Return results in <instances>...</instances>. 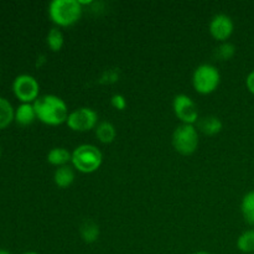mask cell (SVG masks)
Returning a JSON list of instances; mask_svg holds the SVG:
<instances>
[{
  "label": "cell",
  "instance_id": "cell-9",
  "mask_svg": "<svg viewBox=\"0 0 254 254\" xmlns=\"http://www.w3.org/2000/svg\"><path fill=\"white\" fill-rule=\"evenodd\" d=\"M208 31L213 40L217 42H226L230 40V37L235 31V22L232 17L227 14H217L211 19L208 25Z\"/></svg>",
  "mask_w": 254,
  "mask_h": 254
},
{
  "label": "cell",
  "instance_id": "cell-3",
  "mask_svg": "<svg viewBox=\"0 0 254 254\" xmlns=\"http://www.w3.org/2000/svg\"><path fill=\"white\" fill-rule=\"evenodd\" d=\"M103 164V153L93 144H81L72 151L71 165L81 174H93Z\"/></svg>",
  "mask_w": 254,
  "mask_h": 254
},
{
  "label": "cell",
  "instance_id": "cell-19",
  "mask_svg": "<svg viewBox=\"0 0 254 254\" xmlns=\"http://www.w3.org/2000/svg\"><path fill=\"white\" fill-rule=\"evenodd\" d=\"M237 248L240 252L246 254H254V228L245 231L237 238Z\"/></svg>",
  "mask_w": 254,
  "mask_h": 254
},
{
  "label": "cell",
  "instance_id": "cell-7",
  "mask_svg": "<svg viewBox=\"0 0 254 254\" xmlns=\"http://www.w3.org/2000/svg\"><path fill=\"white\" fill-rule=\"evenodd\" d=\"M12 93L20 103H35L40 97V83L32 74L21 73L12 81Z\"/></svg>",
  "mask_w": 254,
  "mask_h": 254
},
{
  "label": "cell",
  "instance_id": "cell-24",
  "mask_svg": "<svg viewBox=\"0 0 254 254\" xmlns=\"http://www.w3.org/2000/svg\"><path fill=\"white\" fill-rule=\"evenodd\" d=\"M46 64V57H45L44 55H41V56L37 57V60H36V66L41 67L42 64Z\"/></svg>",
  "mask_w": 254,
  "mask_h": 254
},
{
  "label": "cell",
  "instance_id": "cell-25",
  "mask_svg": "<svg viewBox=\"0 0 254 254\" xmlns=\"http://www.w3.org/2000/svg\"><path fill=\"white\" fill-rule=\"evenodd\" d=\"M192 254H212V253L206 252V251H198V252H195V253H192Z\"/></svg>",
  "mask_w": 254,
  "mask_h": 254
},
{
  "label": "cell",
  "instance_id": "cell-8",
  "mask_svg": "<svg viewBox=\"0 0 254 254\" xmlns=\"http://www.w3.org/2000/svg\"><path fill=\"white\" fill-rule=\"evenodd\" d=\"M173 111L181 124L195 126L200 121L197 104L188 94L180 93L173 101Z\"/></svg>",
  "mask_w": 254,
  "mask_h": 254
},
{
  "label": "cell",
  "instance_id": "cell-21",
  "mask_svg": "<svg viewBox=\"0 0 254 254\" xmlns=\"http://www.w3.org/2000/svg\"><path fill=\"white\" fill-rule=\"evenodd\" d=\"M121 78V72L119 68H109L102 73V76L99 77L98 82L101 84H114L119 81Z\"/></svg>",
  "mask_w": 254,
  "mask_h": 254
},
{
  "label": "cell",
  "instance_id": "cell-1",
  "mask_svg": "<svg viewBox=\"0 0 254 254\" xmlns=\"http://www.w3.org/2000/svg\"><path fill=\"white\" fill-rule=\"evenodd\" d=\"M37 121L49 127H59L66 124L68 118V106L61 97L56 94L40 96L34 103Z\"/></svg>",
  "mask_w": 254,
  "mask_h": 254
},
{
  "label": "cell",
  "instance_id": "cell-28",
  "mask_svg": "<svg viewBox=\"0 0 254 254\" xmlns=\"http://www.w3.org/2000/svg\"><path fill=\"white\" fill-rule=\"evenodd\" d=\"M0 155H1V145H0Z\"/></svg>",
  "mask_w": 254,
  "mask_h": 254
},
{
  "label": "cell",
  "instance_id": "cell-12",
  "mask_svg": "<svg viewBox=\"0 0 254 254\" xmlns=\"http://www.w3.org/2000/svg\"><path fill=\"white\" fill-rule=\"evenodd\" d=\"M222 121L216 116L205 117V118L200 119V121L197 122L198 133H202L203 135L215 136L222 131Z\"/></svg>",
  "mask_w": 254,
  "mask_h": 254
},
{
  "label": "cell",
  "instance_id": "cell-20",
  "mask_svg": "<svg viewBox=\"0 0 254 254\" xmlns=\"http://www.w3.org/2000/svg\"><path fill=\"white\" fill-rule=\"evenodd\" d=\"M236 52H237V49L232 42H221L217 49L215 50V57L220 61H230L231 59L235 57Z\"/></svg>",
  "mask_w": 254,
  "mask_h": 254
},
{
  "label": "cell",
  "instance_id": "cell-27",
  "mask_svg": "<svg viewBox=\"0 0 254 254\" xmlns=\"http://www.w3.org/2000/svg\"><path fill=\"white\" fill-rule=\"evenodd\" d=\"M21 254H40L37 252H25V253H21Z\"/></svg>",
  "mask_w": 254,
  "mask_h": 254
},
{
  "label": "cell",
  "instance_id": "cell-17",
  "mask_svg": "<svg viewBox=\"0 0 254 254\" xmlns=\"http://www.w3.org/2000/svg\"><path fill=\"white\" fill-rule=\"evenodd\" d=\"M46 45L52 52L61 51L64 45V35L60 27H52L46 35Z\"/></svg>",
  "mask_w": 254,
  "mask_h": 254
},
{
  "label": "cell",
  "instance_id": "cell-23",
  "mask_svg": "<svg viewBox=\"0 0 254 254\" xmlns=\"http://www.w3.org/2000/svg\"><path fill=\"white\" fill-rule=\"evenodd\" d=\"M246 87H247L251 93L254 94V69L248 73L247 78H246Z\"/></svg>",
  "mask_w": 254,
  "mask_h": 254
},
{
  "label": "cell",
  "instance_id": "cell-2",
  "mask_svg": "<svg viewBox=\"0 0 254 254\" xmlns=\"http://www.w3.org/2000/svg\"><path fill=\"white\" fill-rule=\"evenodd\" d=\"M83 10L78 0H52L49 16L56 27H71L81 20Z\"/></svg>",
  "mask_w": 254,
  "mask_h": 254
},
{
  "label": "cell",
  "instance_id": "cell-14",
  "mask_svg": "<svg viewBox=\"0 0 254 254\" xmlns=\"http://www.w3.org/2000/svg\"><path fill=\"white\" fill-rule=\"evenodd\" d=\"M94 134L99 143L112 144L117 138V128L111 122L102 121L94 129Z\"/></svg>",
  "mask_w": 254,
  "mask_h": 254
},
{
  "label": "cell",
  "instance_id": "cell-13",
  "mask_svg": "<svg viewBox=\"0 0 254 254\" xmlns=\"http://www.w3.org/2000/svg\"><path fill=\"white\" fill-rule=\"evenodd\" d=\"M76 180V170L72 165L57 168L54 173V183L59 189H67Z\"/></svg>",
  "mask_w": 254,
  "mask_h": 254
},
{
  "label": "cell",
  "instance_id": "cell-26",
  "mask_svg": "<svg viewBox=\"0 0 254 254\" xmlns=\"http://www.w3.org/2000/svg\"><path fill=\"white\" fill-rule=\"evenodd\" d=\"M0 254H11V253L6 250H0Z\"/></svg>",
  "mask_w": 254,
  "mask_h": 254
},
{
  "label": "cell",
  "instance_id": "cell-16",
  "mask_svg": "<svg viewBox=\"0 0 254 254\" xmlns=\"http://www.w3.org/2000/svg\"><path fill=\"white\" fill-rule=\"evenodd\" d=\"M15 109L9 99L0 96V130L6 129L14 122Z\"/></svg>",
  "mask_w": 254,
  "mask_h": 254
},
{
  "label": "cell",
  "instance_id": "cell-18",
  "mask_svg": "<svg viewBox=\"0 0 254 254\" xmlns=\"http://www.w3.org/2000/svg\"><path fill=\"white\" fill-rule=\"evenodd\" d=\"M241 212L246 222L254 227V190L243 196L241 202Z\"/></svg>",
  "mask_w": 254,
  "mask_h": 254
},
{
  "label": "cell",
  "instance_id": "cell-11",
  "mask_svg": "<svg viewBox=\"0 0 254 254\" xmlns=\"http://www.w3.org/2000/svg\"><path fill=\"white\" fill-rule=\"evenodd\" d=\"M47 163L50 165L55 166V168H61V166L71 165L72 159V151L68 149L64 148V146H55L51 150L47 153Z\"/></svg>",
  "mask_w": 254,
  "mask_h": 254
},
{
  "label": "cell",
  "instance_id": "cell-5",
  "mask_svg": "<svg viewBox=\"0 0 254 254\" xmlns=\"http://www.w3.org/2000/svg\"><path fill=\"white\" fill-rule=\"evenodd\" d=\"M176 153L184 156H190L197 150L200 144V134L197 128L190 124H180L175 128L171 138Z\"/></svg>",
  "mask_w": 254,
  "mask_h": 254
},
{
  "label": "cell",
  "instance_id": "cell-10",
  "mask_svg": "<svg viewBox=\"0 0 254 254\" xmlns=\"http://www.w3.org/2000/svg\"><path fill=\"white\" fill-rule=\"evenodd\" d=\"M37 119L34 103H20L15 108L14 122L21 127L31 126Z\"/></svg>",
  "mask_w": 254,
  "mask_h": 254
},
{
  "label": "cell",
  "instance_id": "cell-4",
  "mask_svg": "<svg viewBox=\"0 0 254 254\" xmlns=\"http://www.w3.org/2000/svg\"><path fill=\"white\" fill-rule=\"evenodd\" d=\"M221 84V73L212 64H202L192 73V87L196 93L208 96L217 91Z\"/></svg>",
  "mask_w": 254,
  "mask_h": 254
},
{
  "label": "cell",
  "instance_id": "cell-6",
  "mask_svg": "<svg viewBox=\"0 0 254 254\" xmlns=\"http://www.w3.org/2000/svg\"><path fill=\"white\" fill-rule=\"evenodd\" d=\"M98 123V113L93 108L79 107V108L69 112L66 126L76 133H87V131L94 130Z\"/></svg>",
  "mask_w": 254,
  "mask_h": 254
},
{
  "label": "cell",
  "instance_id": "cell-15",
  "mask_svg": "<svg viewBox=\"0 0 254 254\" xmlns=\"http://www.w3.org/2000/svg\"><path fill=\"white\" fill-rule=\"evenodd\" d=\"M79 235H81V238L83 240V242L92 245V243L97 242V240L99 238L101 230H99V226L94 221L84 220L79 225Z\"/></svg>",
  "mask_w": 254,
  "mask_h": 254
},
{
  "label": "cell",
  "instance_id": "cell-22",
  "mask_svg": "<svg viewBox=\"0 0 254 254\" xmlns=\"http://www.w3.org/2000/svg\"><path fill=\"white\" fill-rule=\"evenodd\" d=\"M111 104L114 109H117V111H121V112L124 111V109L127 108V106H128L126 97L121 93H116L112 96Z\"/></svg>",
  "mask_w": 254,
  "mask_h": 254
}]
</instances>
